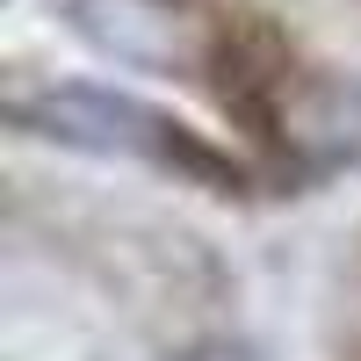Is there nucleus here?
Wrapping results in <instances>:
<instances>
[{"mask_svg":"<svg viewBox=\"0 0 361 361\" xmlns=\"http://www.w3.org/2000/svg\"><path fill=\"white\" fill-rule=\"evenodd\" d=\"M8 116L29 137H51V145H73V152H102V159H145V166H173V173H224V159L195 145L173 116L145 109L137 94H116V87H37V94H15Z\"/></svg>","mask_w":361,"mask_h":361,"instance_id":"f257e3e1","label":"nucleus"},{"mask_svg":"<svg viewBox=\"0 0 361 361\" xmlns=\"http://www.w3.org/2000/svg\"><path fill=\"white\" fill-rule=\"evenodd\" d=\"M66 22L87 51H102L130 73L195 80L217 58V22L195 0H66Z\"/></svg>","mask_w":361,"mask_h":361,"instance_id":"f03ea898","label":"nucleus"},{"mask_svg":"<svg viewBox=\"0 0 361 361\" xmlns=\"http://www.w3.org/2000/svg\"><path fill=\"white\" fill-rule=\"evenodd\" d=\"M173 361H260V354L238 347V340H202V347H180Z\"/></svg>","mask_w":361,"mask_h":361,"instance_id":"7ed1b4c3","label":"nucleus"}]
</instances>
